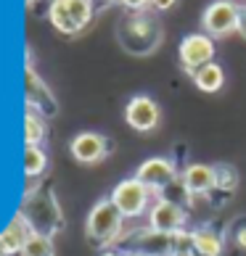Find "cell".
Returning <instances> with one entry per match:
<instances>
[{"instance_id": "obj_1", "label": "cell", "mask_w": 246, "mask_h": 256, "mask_svg": "<svg viewBox=\"0 0 246 256\" xmlns=\"http://www.w3.org/2000/svg\"><path fill=\"white\" fill-rule=\"evenodd\" d=\"M119 42L127 48V53L146 56L162 42V26H159L156 18L146 16L143 11L132 14L127 22H122V26H119Z\"/></svg>"}, {"instance_id": "obj_2", "label": "cell", "mask_w": 246, "mask_h": 256, "mask_svg": "<svg viewBox=\"0 0 246 256\" xmlns=\"http://www.w3.org/2000/svg\"><path fill=\"white\" fill-rule=\"evenodd\" d=\"M122 224H125V216L111 204V198H101L90 208L88 222H85V232L96 246H111L122 235Z\"/></svg>"}, {"instance_id": "obj_3", "label": "cell", "mask_w": 246, "mask_h": 256, "mask_svg": "<svg viewBox=\"0 0 246 256\" xmlns=\"http://www.w3.org/2000/svg\"><path fill=\"white\" fill-rule=\"evenodd\" d=\"M24 216L27 222H30V227L35 232H43V235H51L61 230V208L59 204H56V198L51 193H30L27 196V201L22 206V212H19Z\"/></svg>"}, {"instance_id": "obj_4", "label": "cell", "mask_w": 246, "mask_h": 256, "mask_svg": "<svg viewBox=\"0 0 246 256\" xmlns=\"http://www.w3.org/2000/svg\"><path fill=\"white\" fill-rule=\"evenodd\" d=\"M109 198H111V204L119 208V214L125 216V220H138V216L148 214L154 193H151L138 177H127V180H122V182L114 185V190H111Z\"/></svg>"}, {"instance_id": "obj_5", "label": "cell", "mask_w": 246, "mask_h": 256, "mask_svg": "<svg viewBox=\"0 0 246 256\" xmlns=\"http://www.w3.org/2000/svg\"><path fill=\"white\" fill-rule=\"evenodd\" d=\"M48 18L61 34H77L93 18V0H51Z\"/></svg>"}, {"instance_id": "obj_6", "label": "cell", "mask_w": 246, "mask_h": 256, "mask_svg": "<svg viewBox=\"0 0 246 256\" xmlns=\"http://www.w3.org/2000/svg\"><path fill=\"white\" fill-rule=\"evenodd\" d=\"M135 177L143 182L154 196H162L169 185H175L180 180V172H177L175 161L167 156H151L143 164L135 169Z\"/></svg>"}, {"instance_id": "obj_7", "label": "cell", "mask_w": 246, "mask_h": 256, "mask_svg": "<svg viewBox=\"0 0 246 256\" xmlns=\"http://www.w3.org/2000/svg\"><path fill=\"white\" fill-rule=\"evenodd\" d=\"M238 14L241 6L233 0H214L204 8L201 26L209 37H225L230 32H238Z\"/></svg>"}, {"instance_id": "obj_8", "label": "cell", "mask_w": 246, "mask_h": 256, "mask_svg": "<svg viewBox=\"0 0 246 256\" xmlns=\"http://www.w3.org/2000/svg\"><path fill=\"white\" fill-rule=\"evenodd\" d=\"M188 222V214L180 201H172V198L159 196L148 208V230L162 232V235H172L177 230H183Z\"/></svg>"}, {"instance_id": "obj_9", "label": "cell", "mask_w": 246, "mask_h": 256, "mask_svg": "<svg viewBox=\"0 0 246 256\" xmlns=\"http://www.w3.org/2000/svg\"><path fill=\"white\" fill-rule=\"evenodd\" d=\"M177 58H180V66L188 74L212 64L214 61V37H209L206 32L185 34L180 40V48H177Z\"/></svg>"}, {"instance_id": "obj_10", "label": "cell", "mask_w": 246, "mask_h": 256, "mask_svg": "<svg viewBox=\"0 0 246 256\" xmlns=\"http://www.w3.org/2000/svg\"><path fill=\"white\" fill-rule=\"evenodd\" d=\"M162 119V108L151 96H132L125 106V122L135 132H154Z\"/></svg>"}, {"instance_id": "obj_11", "label": "cell", "mask_w": 246, "mask_h": 256, "mask_svg": "<svg viewBox=\"0 0 246 256\" xmlns=\"http://www.w3.org/2000/svg\"><path fill=\"white\" fill-rule=\"evenodd\" d=\"M24 84H27V108L37 111L40 116H56L59 114V100L35 69H27Z\"/></svg>"}, {"instance_id": "obj_12", "label": "cell", "mask_w": 246, "mask_h": 256, "mask_svg": "<svg viewBox=\"0 0 246 256\" xmlns=\"http://www.w3.org/2000/svg\"><path fill=\"white\" fill-rule=\"evenodd\" d=\"M69 150L80 164H98L109 154V140L101 132H80L72 138Z\"/></svg>"}, {"instance_id": "obj_13", "label": "cell", "mask_w": 246, "mask_h": 256, "mask_svg": "<svg viewBox=\"0 0 246 256\" xmlns=\"http://www.w3.org/2000/svg\"><path fill=\"white\" fill-rule=\"evenodd\" d=\"M180 185L188 196H206L217 188V169L212 164L193 161L180 172Z\"/></svg>"}, {"instance_id": "obj_14", "label": "cell", "mask_w": 246, "mask_h": 256, "mask_svg": "<svg viewBox=\"0 0 246 256\" xmlns=\"http://www.w3.org/2000/svg\"><path fill=\"white\" fill-rule=\"evenodd\" d=\"M35 230L30 227V222L24 220L22 214H16L11 222H8V227L3 232H0V248L6 251V256H11V254H22L24 248V243L30 240V235Z\"/></svg>"}, {"instance_id": "obj_15", "label": "cell", "mask_w": 246, "mask_h": 256, "mask_svg": "<svg viewBox=\"0 0 246 256\" xmlns=\"http://www.w3.org/2000/svg\"><path fill=\"white\" fill-rule=\"evenodd\" d=\"M193 251L196 256H222V235L214 227H196Z\"/></svg>"}, {"instance_id": "obj_16", "label": "cell", "mask_w": 246, "mask_h": 256, "mask_svg": "<svg viewBox=\"0 0 246 256\" xmlns=\"http://www.w3.org/2000/svg\"><path fill=\"white\" fill-rule=\"evenodd\" d=\"M191 77H193L196 88L201 92H217V90H222V84H225V69L217 61H212V64L201 66V69H196Z\"/></svg>"}, {"instance_id": "obj_17", "label": "cell", "mask_w": 246, "mask_h": 256, "mask_svg": "<svg viewBox=\"0 0 246 256\" xmlns=\"http://www.w3.org/2000/svg\"><path fill=\"white\" fill-rule=\"evenodd\" d=\"M48 169V154L43 146H27L24 148V174L27 177H40Z\"/></svg>"}, {"instance_id": "obj_18", "label": "cell", "mask_w": 246, "mask_h": 256, "mask_svg": "<svg viewBox=\"0 0 246 256\" xmlns=\"http://www.w3.org/2000/svg\"><path fill=\"white\" fill-rule=\"evenodd\" d=\"M24 140L27 146H43L45 140V122L37 111L27 108V116H24Z\"/></svg>"}, {"instance_id": "obj_19", "label": "cell", "mask_w": 246, "mask_h": 256, "mask_svg": "<svg viewBox=\"0 0 246 256\" xmlns=\"http://www.w3.org/2000/svg\"><path fill=\"white\" fill-rule=\"evenodd\" d=\"M22 256H56L53 238L51 235H43V232H32L30 240L22 248Z\"/></svg>"}, {"instance_id": "obj_20", "label": "cell", "mask_w": 246, "mask_h": 256, "mask_svg": "<svg viewBox=\"0 0 246 256\" xmlns=\"http://www.w3.org/2000/svg\"><path fill=\"white\" fill-rule=\"evenodd\" d=\"M214 169H217V190H225V193L235 190V185H238V174H235V169L228 166V164H220Z\"/></svg>"}, {"instance_id": "obj_21", "label": "cell", "mask_w": 246, "mask_h": 256, "mask_svg": "<svg viewBox=\"0 0 246 256\" xmlns=\"http://www.w3.org/2000/svg\"><path fill=\"white\" fill-rule=\"evenodd\" d=\"M172 251H193V230L183 227V230L169 235V254Z\"/></svg>"}, {"instance_id": "obj_22", "label": "cell", "mask_w": 246, "mask_h": 256, "mask_svg": "<svg viewBox=\"0 0 246 256\" xmlns=\"http://www.w3.org/2000/svg\"><path fill=\"white\" fill-rule=\"evenodd\" d=\"M122 6L127 8V11H132V14H140V11H146V8L151 6V0H119Z\"/></svg>"}, {"instance_id": "obj_23", "label": "cell", "mask_w": 246, "mask_h": 256, "mask_svg": "<svg viewBox=\"0 0 246 256\" xmlns=\"http://www.w3.org/2000/svg\"><path fill=\"white\" fill-rule=\"evenodd\" d=\"M233 243L238 246L241 251H246V222H243V224H238V227L233 230Z\"/></svg>"}, {"instance_id": "obj_24", "label": "cell", "mask_w": 246, "mask_h": 256, "mask_svg": "<svg viewBox=\"0 0 246 256\" xmlns=\"http://www.w3.org/2000/svg\"><path fill=\"white\" fill-rule=\"evenodd\" d=\"M177 3V0H151V8H156V11H169Z\"/></svg>"}, {"instance_id": "obj_25", "label": "cell", "mask_w": 246, "mask_h": 256, "mask_svg": "<svg viewBox=\"0 0 246 256\" xmlns=\"http://www.w3.org/2000/svg\"><path fill=\"white\" fill-rule=\"evenodd\" d=\"M238 34L246 40V6H241V14H238Z\"/></svg>"}, {"instance_id": "obj_26", "label": "cell", "mask_w": 246, "mask_h": 256, "mask_svg": "<svg viewBox=\"0 0 246 256\" xmlns=\"http://www.w3.org/2000/svg\"><path fill=\"white\" fill-rule=\"evenodd\" d=\"M101 256H127V254H125V251H117V248H106Z\"/></svg>"}, {"instance_id": "obj_27", "label": "cell", "mask_w": 246, "mask_h": 256, "mask_svg": "<svg viewBox=\"0 0 246 256\" xmlns=\"http://www.w3.org/2000/svg\"><path fill=\"white\" fill-rule=\"evenodd\" d=\"M169 256H196V251H172Z\"/></svg>"}, {"instance_id": "obj_28", "label": "cell", "mask_w": 246, "mask_h": 256, "mask_svg": "<svg viewBox=\"0 0 246 256\" xmlns=\"http://www.w3.org/2000/svg\"><path fill=\"white\" fill-rule=\"evenodd\" d=\"M127 256H151V254H146V251H127Z\"/></svg>"}, {"instance_id": "obj_29", "label": "cell", "mask_w": 246, "mask_h": 256, "mask_svg": "<svg viewBox=\"0 0 246 256\" xmlns=\"http://www.w3.org/2000/svg\"><path fill=\"white\" fill-rule=\"evenodd\" d=\"M103 3H119V0H103Z\"/></svg>"}, {"instance_id": "obj_30", "label": "cell", "mask_w": 246, "mask_h": 256, "mask_svg": "<svg viewBox=\"0 0 246 256\" xmlns=\"http://www.w3.org/2000/svg\"><path fill=\"white\" fill-rule=\"evenodd\" d=\"M0 256H6V251H3V248H0Z\"/></svg>"}]
</instances>
